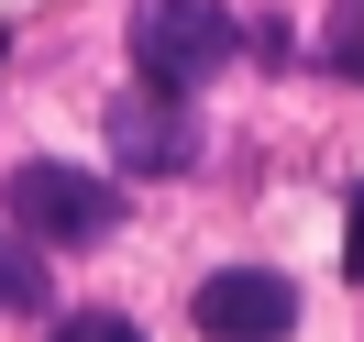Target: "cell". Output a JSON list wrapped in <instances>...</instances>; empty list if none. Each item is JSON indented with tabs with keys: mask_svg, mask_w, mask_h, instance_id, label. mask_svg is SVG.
I'll return each mask as SVG.
<instances>
[{
	"mask_svg": "<svg viewBox=\"0 0 364 342\" xmlns=\"http://www.w3.org/2000/svg\"><path fill=\"white\" fill-rule=\"evenodd\" d=\"M11 232L33 254H77V243H111L122 232V188L100 166H55V155H23L11 166Z\"/></svg>",
	"mask_w": 364,
	"mask_h": 342,
	"instance_id": "cell-1",
	"label": "cell"
},
{
	"mask_svg": "<svg viewBox=\"0 0 364 342\" xmlns=\"http://www.w3.org/2000/svg\"><path fill=\"white\" fill-rule=\"evenodd\" d=\"M232 45H243V23L221 0H144L133 11V78L166 100H199V78H221Z\"/></svg>",
	"mask_w": 364,
	"mask_h": 342,
	"instance_id": "cell-2",
	"label": "cell"
},
{
	"mask_svg": "<svg viewBox=\"0 0 364 342\" xmlns=\"http://www.w3.org/2000/svg\"><path fill=\"white\" fill-rule=\"evenodd\" d=\"M188 320H199V342H287L298 331V287L276 265H221L188 287Z\"/></svg>",
	"mask_w": 364,
	"mask_h": 342,
	"instance_id": "cell-3",
	"label": "cell"
},
{
	"mask_svg": "<svg viewBox=\"0 0 364 342\" xmlns=\"http://www.w3.org/2000/svg\"><path fill=\"white\" fill-rule=\"evenodd\" d=\"M111 166H133V177H188L199 166V111L166 89H122L111 100Z\"/></svg>",
	"mask_w": 364,
	"mask_h": 342,
	"instance_id": "cell-4",
	"label": "cell"
},
{
	"mask_svg": "<svg viewBox=\"0 0 364 342\" xmlns=\"http://www.w3.org/2000/svg\"><path fill=\"white\" fill-rule=\"evenodd\" d=\"M33 309H45V254L23 232H0V320H33Z\"/></svg>",
	"mask_w": 364,
	"mask_h": 342,
	"instance_id": "cell-5",
	"label": "cell"
},
{
	"mask_svg": "<svg viewBox=\"0 0 364 342\" xmlns=\"http://www.w3.org/2000/svg\"><path fill=\"white\" fill-rule=\"evenodd\" d=\"M320 55H331V78H364V0H331V23H320Z\"/></svg>",
	"mask_w": 364,
	"mask_h": 342,
	"instance_id": "cell-6",
	"label": "cell"
},
{
	"mask_svg": "<svg viewBox=\"0 0 364 342\" xmlns=\"http://www.w3.org/2000/svg\"><path fill=\"white\" fill-rule=\"evenodd\" d=\"M55 342H144V320H122V309H67Z\"/></svg>",
	"mask_w": 364,
	"mask_h": 342,
	"instance_id": "cell-7",
	"label": "cell"
},
{
	"mask_svg": "<svg viewBox=\"0 0 364 342\" xmlns=\"http://www.w3.org/2000/svg\"><path fill=\"white\" fill-rule=\"evenodd\" d=\"M342 276H364V188L342 199Z\"/></svg>",
	"mask_w": 364,
	"mask_h": 342,
	"instance_id": "cell-8",
	"label": "cell"
},
{
	"mask_svg": "<svg viewBox=\"0 0 364 342\" xmlns=\"http://www.w3.org/2000/svg\"><path fill=\"white\" fill-rule=\"evenodd\" d=\"M0 55H11V33H0Z\"/></svg>",
	"mask_w": 364,
	"mask_h": 342,
	"instance_id": "cell-9",
	"label": "cell"
}]
</instances>
